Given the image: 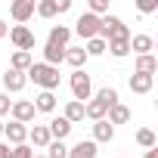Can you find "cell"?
<instances>
[{"label":"cell","mask_w":158,"mask_h":158,"mask_svg":"<svg viewBox=\"0 0 158 158\" xmlns=\"http://www.w3.org/2000/svg\"><path fill=\"white\" fill-rule=\"evenodd\" d=\"M25 77H28V81H34V87L50 90V93H56V87H59V81H62L59 68H53V65H47V62H34V65L25 71Z\"/></svg>","instance_id":"6da1fadb"},{"label":"cell","mask_w":158,"mask_h":158,"mask_svg":"<svg viewBox=\"0 0 158 158\" xmlns=\"http://www.w3.org/2000/svg\"><path fill=\"white\" fill-rule=\"evenodd\" d=\"M99 37L106 40V44H112V40H130V28L124 25V19H118V16H102L99 19Z\"/></svg>","instance_id":"7a4b0ae2"},{"label":"cell","mask_w":158,"mask_h":158,"mask_svg":"<svg viewBox=\"0 0 158 158\" xmlns=\"http://www.w3.org/2000/svg\"><path fill=\"white\" fill-rule=\"evenodd\" d=\"M68 87H71V93H74V99H77V102H87V99H93V77L87 74V68H81V71H71V77H68Z\"/></svg>","instance_id":"3957f363"},{"label":"cell","mask_w":158,"mask_h":158,"mask_svg":"<svg viewBox=\"0 0 158 158\" xmlns=\"http://www.w3.org/2000/svg\"><path fill=\"white\" fill-rule=\"evenodd\" d=\"M6 37H10V44H13L16 50H22V53H31L34 44H37V40H34V31H31L28 25H13Z\"/></svg>","instance_id":"277c9868"},{"label":"cell","mask_w":158,"mask_h":158,"mask_svg":"<svg viewBox=\"0 0 158 158\" xmlns=\"http://www.w3.org/2000/svg\"><path fill=\"white\" fill-rule=\"evenodd\" d=\"M71 34H77L84 44L93 40V37H99V19L90 16V13H81V16H77V22H74V31H71Z\"/></svg>","instance_id":"5b68a950"},{"label":"cell","mask_w":158,"mask_h":158,"mask_svg":"<svg viewBox=\"0 0 158 158\" xmlns=\"http://www.w3.org/2000/svg\"><path fill=\"white\" fill-rule=\"evenodd\" d=\"M3 143H6V146H22V143H28V127L19 124V121L3 124Z\"/></svg>","instance_id":"8992f818"},{"label":"cell","mask_w":158,"mask_h":158,"mask_svg":"<svg viewBox=\"0 0 158 158\" xmlns=\"http://www.w3.org/2000/svg\"><path fill=\"white\" fill-rule=\"evenodd\" d=\"M10 115H13V121H19V124H25V127H28V124L34 121V115H37V112H34L31 99H16V102H13V109H10Z\"/></svg>","instance_id":"52a82bcc"},{"label":"cell","mask_w":158,"mask_h":158,"mask_svg":"<svg viewBox=\"0 0 158 158\" xmlns=\"http://www.w3.org/2000/svg\"><path fill=\"white\" fill-rule=\"evenodd\" d=\"M25 84H28L25 71H13V68H6V74H3V93H6V96H10V93H22Z\"/></svg>","instance_id":"ba28073f"},{"label":"cell","mask_w":158,"mask_h":158,"mask_svg":"<svg viewBox=\"0 0 158 158\" xmlns=\"http://www.w3.org/2000/svg\"><path fill=\"white\" fill-rule=\"evenodd\" d=\"M10 16L16 19V25H25L34 16V0H16V3L10 6Z\"/></svg>","instance_id":"9c48e42d"},{"label":"cell","mask_w":158,"mask_h":158,"mask_svg":"<svg viewBox=\"0 0 158 158\" xmlns=\"http://www.w3.org/2000/svg\"><path fill=\"white\" fill-rule=\"evenodd\" d=\"M152 50H155L152 34H130V53H136V56H149Z\"/></svg>","instance_id":"30bf717a"},{"label":"cell","mask_w":158,"mask_h":158,"mask_svg":"<svg viewBox=\"0 0 158 158\" xmlns=\"http://www.w3.org/2000/svg\"><path fill=\"white\" fill-rule=\"evenodd\" d=\"M47 130H50V139H59V143H65V139H68V133H71V124H68V121L59 115V118H50Z\"/></svg>","instance_id":"8fae6325"},{"label":"cell","mask_w":158,"mask_h":158,"mask_svg":"<svg viewBox=\"0 0 158 158\" xmlns=\"http://www.w3.org/2000/svg\"><path fill=\"white\" fill-rule=\"evenodd\" d=\"M28 143L34 146V149H47L53 139H50V130H47V124H34V127H28Z\"/></svg>","instance_id":"7c38bea8"},{"label":"cell","mask_w":158,"mask_h":158,"mask_svg":"<svg viewBox=\"0 0 158 158\" xmlns=\"http://www.w3.org/2000/svg\"><path fill=\"white\" fill-rule=\"evenodd\" d=\"M127 87L133 90V93H139V96H146V93H152V87H155V77H149V74H130V81H127Z\"/></svg>","instance_id":"4fadbf2b"},{"label":"cell","mask_w":158,"mask_h":158,"mask_svg":"<svg viewBox=\"0 0 158 158\" xmlns=\"http://www.w3.org/2000/svg\"><path fill=\"white\" fill-rule=\"evenodd\" d=\"M96 152H99V146L93 139H81L68 149V158H96Z\"/></svg>","instance_id":"5bb4252c"},{"label":"cell","mask_w":158,"mask_h":158,"mask_svg":"<svg viewBox=\"0 0 158 158\" xmlns=\"http://www.w3.org/2000/svg\"><path fill=\"white\" fill-rule=\"evenodd\" d=\"M34 112H44V115H53L56 112V93H50V90H40L37 96H34Z\"/></svg>","instance_id":"9a60e30c"},{"label":"cell","mask_w":158,"mask_h":158,"mask_svg":"<svg viewBox=\"0 0 158 158\" xmlns=\"http://www.w3.org/2000/svg\"><path fill=\"white\" fill-rule=\"evenodd\" d=\"M115 139V127L102 118V121H93V143L102 146V143H112Z\"/></svg>","instance_id":"2e32d148"},{"label":"cell","mask_w":158,"mask_h":158,"mask_svg":"<svg viewBox=\"0 0 158 158\" xmlns=\"http://www.w3.org/2000/svg\"><path fill=\"white\" fill-rule=\"evenodd\" d=\"M68 40H71V28H68V25H53V28H50L47 44H53V47H68Z\"/></svg>","instance_id":"e0dca14e"},{"label":"cell","mask_w":158,"mask_h":158,"mask_svg":"<svg viewBox=\"0 0 158 158\" xmlns=\"http://www.w3.org/2000/svg\"><path fill=\"white\" fill-rule=\"evenodd\" d=\"M133 71H136V74H149V77H155V71H158V59H155L152 53H149V56H136Z\"/></svg>","instance_id":"ac0fdd59"},{"label":"cell","mask_w":158,"mask_h":158,"mask_svg":"<svg viewBox=\"0 0 158 158\" xmlns=\"http://www.w3.org/2000/svg\"><path fill=\"white\" fill-rule=\"evenodd\" d=\"M65 62H68L74 71H81V68L87 65V53H84V47H65Z\"/></svg>","instance_id":"d6986e66"},{"label":"cell","mask_w":158,"mask_h":158,"mask_svg":"<svg viewBox=\"0 0 158 158\" xmlns=\"http://www.w3.org/2000/svg\"><path fill=\"white\" fill-rule=\"evenodd\" d=\"M106 115H109V109H106V106H102V102H99L96 96L84 102V118H90V121H102Z\"/></svg>","instance_id":"ffe728a7"},{"label":"cell","mask_w":158,"mask_h":158,"mask_svg":"<svg viewBox=\"0 0 158 158\" xmlns=\"http://www.w3.org/2000/svg\"><path fill=\"white\" fill-rule=\"evenodd\" d=\"M71 127L77 124V121H84V102H77V99H68L65 102V115H62Z\"/></svg>","instance_id":"44dd1931"},{"label":"cell","mask_w":158,"mask_h":158,"mask_svg":"<svg viewBox=\"0 0 158 158\" xmlns=\"http://www.w3.org/2000/svg\"><path fill=\"white\" fill-rule=\"evenodd\" d=\"M44 62L53 65V68H59V65L65 62V47H53V44H47V47H44Z\"/></svg>","instance_id":"7402d4cb"},{"label":"cell","mask_w":158,"mask_h":158,"mask_svg":"<svg viewBox=\"0 0 158 158\" xmlns=\"http://www.w3.org/2000/svg\"><path fill=\"white\" fill-rule=\"evenodd\" d=\"M106 121H109L112 127H115V124H127V121H130V109H127L124 102H118V106H112V109H109Z\"/></svg>","instance_id":"603a6c76"},{"label":"cell","mask_w":158,"mask_h":158,"mask_svg":"<svg viewBox=\"0 0 158 158\" xmlns=\"http://www.w3.org/2000/svg\"><path fill=\"white\" fill-rule=\"evenodd\" d=\"M31 65H34V56H31V53H22V50H16L13 59H10V68H13V71H28Z\"/></svg>","instance_id":"cb8c5ba5"},{"label":"cell","mask_w":158,"mask_h":158,"mask_svg":"<svg viewBox=\"0 0 158 158\" xmlns=\"http://www.w3.org/2000/svg\"><path fill=\"white\" fill-rule=\"evenodd\" d=\"M34 13L40 19H53V16H59V3L56 0H40V3H34Z\"/></svg>","instance_id":"d4e9b609"},{"label":"cell","mask_w":158,"mask_h":158,"mask_svg":"<svg viewBox=\"0 0 158 158\" xmlns=\"http://www.w3.org/2000/svg\"><path fill=\"white\" fill-rule=\"evenodd\" d=\"M106 53H112L115 59H124V56H130V40H112V44H106Z\"/></svg>","instance_id":"484cf974"},{"label":"cell","mask_w":158,"mask_h":158,"mask_svg":"<svg viewBox=\"0 0 158 158\" xmlns=\"http://www.w3.org/2000/svg\"><path fill=\"white\" fill-rule=\"evenodd\" d=\"M136 143H139L143 149H155V146H158V136H155V130L139 127V130H136Z\"/></svg>","instance_id":"4316f807"},{"label":"cell","mask_w":158,"mask_h":158,"mask_svg":"<svg viewBox=\"0 0 158 158\" xmlns=\"http://www.w3.org/2000/svg\"><path fill=\"white\" fill-rule=\"evenodd\" d=\"M96 99H99V102H102L106 109H112V106H118V102H121V99H118V90H115V87H102V90L96 93Z\"/></svg>","instance_id":"83f0119b"},{"label":"cell","mask_w":158,"mask_h":158,"mask_svg":"<svg viewBox=\"0 0 158 158\" xmlns=\"http://www.w3.org/2000/svg\"><path fill=\"white\" fill-rule=\"evenodd\" d=\"M84 53H87V59H90V56H102V53H106V40H102V37L87 40V44H84Z\"/></svg>","instance_id":"f1b7e54d"},{"label":"cell","mask_w":158,"mask_h":158,"mask_svg":"<svg viewBox=\"0 0 158 158\" xmlns=\"http://www.w3.org/2000/svg\"><path fill=\"white\" fill-rule=\"evenodd\" d=\"M47 158H68V146L59 143V139H53V143L47 146Z\"/></svg>","instance_id":"f546056e"},{"label":"cell","mask_w":158,"mask_h":158,"mask_svg":"<svg viewBox=\"0 0 158 158\" xmlns=\"http://www.w3.org/2000/svg\"><path fill=\"white\" fill-rule=\"evenodd\" d=\"M10 158H34V149H31L28 143H22V146H10Z\"/></svg>","instance_id":"4dcf8cb0"},{"label":"cell","mask_w":158,"mask_h":158,"mask_svg":"<svg viewBox=\"0 0 158 158\" xmlns=\"http://www.w3.org/2000/svg\"><path fill=\"white\" fill-rule=\"evenodd\" d=\"M136 10L139 13H155L158 10V0H136Z\"/></svg>","instance_id":"1f68e13d"},{"label":"cell","mask_w":158,"mask_h":158,"mask_svg":"<svg viewBox=\"0 0 158 158\" xmlns=\"http://www.w3.org/2000/svg\"><path fill=\"white\" fill-rule=\"evenodd\" d=\"M10 109H13V99L6 93H0V121H3V115H10Z\"/></svg>","instance_id":"d6a6232c"},{"label":"cell","mask_w":158,"mask_h":158,"mask_svg":"<svg viewBox=\"0 0 158 158\" xmlns=\"http://www.w3.org/2000/svg\"><path fill=\"white\" fill-rule=\"evenodd\" d=\"M56 3H59V13H68L71 10V0H56Z\"/></svg>","instance_id":"836d02e7"},{"label":"cell","mask_w":158,"mask_h":158,"mask_svg":"<svg viewBox=\"0 0 158 158\" xmlns=\"http://www.w3.org/2000/svg\"><path fill=\"white\" fill-rule=\"evenodd\" d=\"M6 34H10V25H6V22H3V19H0V40H3V37H6Z\"/></svg>","instance_id":"e575fe53"},{"label":"cell","mask_w":158,"mask_h":158,"mask_svg":"<svg viewBox=\"0 0 158 158\" xmlns=\"http://www.w3.org/2000/svg\"><path fill=\"white\" fill-rule=\"evenodd\" d=\"M0 158H10V146H6L3 139H0Z\"/></svg>","instance_id":"d590c367"},{"label":"cell","mask_w":158,"mask_h":158,"mask_svg":"<svg viewBox=\"0 0 158 158\" xmlns=\"http://www.w3.org/2000/svg\"><path fill=\"white\" fill-rule=\"evenodd\" d=\"M143 158H158V149H146V155Z\"/></svg>","instance_id":"8d00e7d4"},{"label":"cell","mask_w":158,"mask_h":158,"mask_svg":"<svg viewBox=\"0 0 158 158\" xmlns=\"http://www.w3.org/2000/svg\"><path fill=\"white\" fill-rule=\"evenodd\" d=\"M0 139H3V121H0Z\"/></svg>","instance_id":"74e56055"},{"label":"cell","mask_w":158,"mask_h":158,"mask_svg":"<svg viewBox=\"0 0 158 158\" xmlns=\"http://www.w3.org/2000/svg\"><path fill=\"white\" fill-rule=\"evenodd\" d=\"M34 158H47V155H34Z\"/></svg>","instance_id":"f35d334b"}]
</instances>
